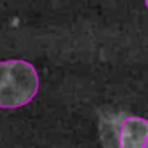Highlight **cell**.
<instances>
[{"instance_id": "obj_3", "label": "cell", "mask_w": 148, "mask_h": 148, "mask_svg": "<svg viewBox=\"0 0 148 148\" xmlns=\"http://www.w3.org/2000/svg\"><path fill=\"white\" fill-rule=\"evenodd\" d=\"M143 148H148V140H147V143H145V147Z\"/></svg>"}, {"instance_id": "obj_4", "label": "cell", "mask_w": 148, "mask_h": 148, "mask_svg": "<svg viewBox=\"0 0 148 148\" xmlns=\"http://www.w3.org/2000/svg\"><path fill=\"white\" fill-rule=\"evenodd\" d=\"M145 5H147V8H148V0H145Z\"/></svg>"}, {"instance_id": "obj_1", "label": "cell", "mask_w": 148, "mask_h": 148, "mask_svg": "<svg viewBox=\"0 0 148 148\" xmlns=\"http://www.w3.org/2000/svg\"><path fill=\"white\" fill-rule=\"evenodd\" d=\"M38 92V73L27 61L0 62V108H19Z\"/></svg>"}, {"instance_id": "obj_2", "label": "cell", "mask_w": 148, "mask_h": 148, "mask_svg": "<svg viewBox=\"0 0 148 148\" xmlns=\"http://www.w3.org/2000/svg\"><path fill=\"white\" fill-rule=\"evenodd\" d=\"M148 140V119L127 116L121 121L118 134L119 148H143Z\"/></svg>"}]
</instances>
